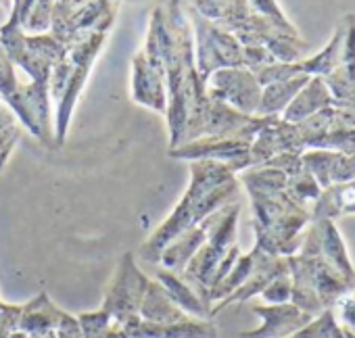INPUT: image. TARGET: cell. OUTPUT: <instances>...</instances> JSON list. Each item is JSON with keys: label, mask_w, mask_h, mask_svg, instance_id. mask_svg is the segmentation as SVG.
<instances>
[{"label": "cell", "mask_w": 355, "mask_h": 338, "mask_svg": "<svg viewBox=\"0 0 355 338\" xmlns=\"http://www.w3.org/2000/svg\"><path fill=\"white\" fill-rule=\"evenodd\" d=\"M239 195V176L226 163L218 161H193L191 184L182 199L178 201L169 217L146 238L138 255L142 261L157 265L161 251L182 232L199 226L214 211L228 203H234Z\"/></svg>", "instance_id": "1"}, {"label": "cell", "mask_w": 355, "mask_h": 338, "mask_svg": "<svg viewBox=\"0 0 355 338\" xmlns=\"http://www.w3.org/2000/svg\"><path fill=\"white\" fill-rule=\"evenodd\" d=\"M0 100H3L26 127L42 144H55L53 127V103L49 86L36 82H21L17 67L9 59L7 51L0 44Z\"/></svg>", "instance_id": "2"}, {"label": "cell", "mask_w": 355, "mask_h": 338, "mask_svg": "<svg viewBox=\"0 0 355 338\" xmlns=\"http://www.w3.org/2000/svg\"><path fill=\"white\" fill-rule=\"evenodd\" d=\"M239 215H241V205L236 201L214 211L209 215V234H207L205 244L193 255V259L187 263V267L180 274L199 292V296L209 305H211L209 288H211L214 276L222 259L228 255V251L234 244H239L236 242Z\"/></svg>", "instance_id": "3"}, {"label": "cell", "mask_w": 355, "mask_h": 338, "mask_svg": "<svg viewBox=\"0 0 355 338\" xmlns=\"http://www.w3.org/2000/svg\"><path fill=\"white\" fill-rule=\"evenodd\" d=\"M189 21L195 40V65L199 78L207 84L211 73L226 67H245V48L234 34L201 17L189 7Z\"/></svg>", "instance_id": "4"}, {"label": "cell", "mask_w": 355, "mask_h": 338, "mask_svg": "<svg viewBox=\"0 0 355 338\" xmlns=\"http://www.w3.org/2000/svg\"><path fill=\"white\" fill-rule=\"evenodd\" d=\"M109 30H96L92 34H88L84 40L76 42L73 46L67 48L69 61H71V69H69V80L65 86V92L61 96V100L55 105V144L61 146L67 138L69 125H71V115L76 109V103L84 90V84L90 75V69L98 57V53L103 51L105 42H107Z\"/></svg>", "instance_id": "5"}, {"label": "cell", "mask_w": 355, "mask_h": 338, "mask_svg": "<svg viewBox=\"0 0 355 338\" xmlns=\"http://www.w3.org/2000/svg\"><path fill=\"white\" fill-rule=\"evenodd\" d=\"M115 13L117 0H88L78 7H73L69 0H57L49 34L69 48L96 30L111 32Z\"/></svg>", "instance_id": "6"}, {"label": "cell", "mask_w": 355, "mask_h": 338, "mask_svg": "<svg viewBox=\"0 0 355 338\" xmlns=\"http://www.w3.org/2000/svg\"><path fill=\"white\" fill-rule=\"evenodd\" d=\"M148 282L150 278L138 267L136 255L132 251L123 253L105 288L101 309L107 311L117 323L123 326L125 321L138 317Z\"/></svg>", "instance_id": "7"}, {"label": "cell", "mask_w": 355, "mask_h": 338, "mask_svg": "<svg viewBox=\"0 0 355 338\" xmlns=\"http://www.w3.org/2000/svg\"><path fill=\"white\" fill-rule=\"evenodd\" d=\"M169 159L178 161H218L226 163L232 172L239 176L241 172L251 167V142L236 140V138H218V136H203L180 144L167 150Z\"/></svg>", "instance_id": "8"}, {"label": "cell", "mask_w": 355, "mask_h": 338, "mask_svg": "<svg viewBox=\"0 0 355 338\" xmlns=\"http://www.w3.org/2000/svg\"><path fill=\"white\" fill-rule=\"evenodd\" d=\"M207 94L245 115H257L261 86L251 69L226 67L211 73V78L207 80Z\"/></svg>", "instance_id": "9"}, {"label": "cell", "mask_w": 355, "mask_h": 338, "mask_svg": "<svg viewBox=\"0 0 355 338\" xmlns=\"http://www.w3.org/2000/svg\"><path fill=\"white\" fill-rule=\"evenodd\" d=\"M253 313L261 319V323L253 330L241 332V338H286L307 326L313 317L293 303L282 305H253Z\"/></svg>", "instance_id": "10"}, {"label": "cell", "mask_w": 355, "mask_h": 338, "mask_svg": "<svg viewBox=\"0 0 355 338\" xmlns=\"http://www.w3.org/2000/svg\"><path fill=\"white\" fill-rule=\"evenodd\" d=\"M132 100L163 115L167 111L165 71L153 65L142 51L132 57Z\"/></svg>", "instance_id": "11"}, {"label": "cell", "mask_w": 355, "mask_h": 338, "mask_svg": "<svg viewBox=\"0 0 355 338\" xmlns=\"http://www.w3.org/2000/svg\"><path fill=\"white\" fill-rule=\"evenodd\" d=\"M121 328L130 338H218L220 334L214 319L197 317H189L178 323H153L134 317Z\"/></svg>", "instance_id": "12"}, {"label": "cell", "mask_w": 355, "mask_h": 338, "mask_svg": "<svg viewBox=\"0 0 355 338\" xmlns=\"http://www.w3.org/2000/svg\"><path fill=\"white\" fill-rule=\"evenodd\" d=\"M284 272H288V261H286V257L268 255V253H263V251L259 249V259H257V265H255L253 274H251V276H249L232 294H228L226 299H222V301H218V303L211 305V319H214L220 311L228 309L230 305L247 303V301H251L253 296H259V294L263 292V288H266L276 276H280V274H284Z\"/></svg>", "instance_id": "13"}, {"label": "cell", "mask_w": 355, "mask_h": 338, "mask_svg": "<svg viewBox=\"0 0 355 338\" xmlns=\"http://www.w3.org/2000/svg\"><path fill=\"white\" fill-rule=\"evenodd\" d=\"M163 290L169 294V299L180 307L184 313L197 317V319H211V305L205 303L199 292L180 276V274H175V272H169L161 265H155V278Z\"/></svg>", "instance_id": "14"}, {"label": "cell", "mask_w": 355, "mask_h": 338, "mask_svg": "<svg viewBox=\"0 0 355 338\" xmlns=\"http://www.w3.org/2000/svg\"><path fill=\"white\" fill-rule=\"evenodd\" d=\"M332 105H336V103L326 86L324 78H309V82L297 92V96L284 109L280 119L286 123H301L307 117H311Z\"/></svg>", "instance_id": "15"}, {"label": "cell", "mask_w": 355, "mask_h": 338, "mask_svg": "<svg viewBox=\"0 0 355 338\" xmlns=\"http://www.w3.org/2000/svg\"><path fill=\"white\" fill-rule=\"evenodd\" d=\"M207 234H209V217H205L199 226L182 232L180 236H175L161 251V257H159L157 265H161V267H165L169 272H175V274H182V269L193 259V255L205 244Z\"/></svg>", "instance_id": "16"}, {"label": "cell", "mask_w": 355, "mask_h": 338, "mask_svg": "<svg viewBox=\"0 0 355 338\" xmlns=\"http://www.w3.org/2000/svg\"><path fill=\"white\" fill-rule=\"evenodd\" d=\"M61 313L63 309L51 301L49 292L42 290L34 299L21 305L17 330L26 332L28 336H44L49 332H55Z\"/></svg>", "instance_id": "17"}, {"label": "cell", "mask_w": 355, "mask_h": 338, "mask_svg": "<svg viewBox=\"0 0 355 338\" xmlns=\"http://www.w3.org/2000/svg\"><path fill=\"white\" fill-rule=\"evenodd\" d=\"M189 7L230 34L253 13L247 0H191Z\"/></svg>", "instance_id": "18"}, {"label": "cell", "mask_w": 355, "mask_h": 338, "mask_svg": "<svg viewBox=\"0 0 355 338\" xmlns=\"http://www.w3.org/2000/svg\"><path fill=\"white\" fill-rule=\"evenodd\" d=\"M138 317L144 321H153V323H178V321H184L193 315L184 313L169 299V294L163 290V286L150 278L148 288L142 299V305H140V311H138Z\"/></svg>", "instance_id": "19"}, {"label": "cell", "mask_w": 355, "mask_h": 338, "mask_svg": "<svg viewBox=\"0 0 355 338\" xmlns=\"http://www.w3.org/2000/svg\"><path fill=\"white\" fill-rule=\"evenodd\" d=\"M318 230H320V251L322 259L332 265L343 278L355 284V267L349 259L347 244L340 236V232L334 226V220H315Z\"/></svg>", "instance_id": "20"}, {"label": "cell", "mask_w": 355, "mask_h": 338, "mask_svg": "<svg viewBox=\"0 0 355 338\" xmlns=\"http://www.w3.org/2000/svg\"><path fill=\"white\" fill-rule=\"evenodd\" d=\"M309 82V75L301 73L297 78L291 80H282V82H274L261 88V100H259V109L257 115L259 117H280L284 113V109L291 105V100L297 96V92Z\"/></svg>", "instance_id": "21"}, {"label": "cell", "mask_w": 355, "mask_h": 338, "mask_svg": "<svg viewBox=\"0 0 355 338\" xmlns=\"http://www.w3.org/2000/svg\"><path fill=\"white\" fill-rule=\"evenodd\" d=\"M343 38H345V21L336 28L332 40L326 44L324 51H320L315 57L297 61L299 71L309 78H326L340 65V53H343Z\"/></svg>", "instance_id": "22"}, {"label": "cell", "mask_w": 355, "mask_h": 338, "mask_svg": "<svg viewBox=\"0 0 355 338\" xmlns=\"http://www.w3.org/2000/svg\"><path fill=\"white\" fill-rule=\"evenodd\" d=\"M257 259H259V249L257 247H253L249 253H241V257L236 259V263L232 265V269L228 272V276L218 286H214L209 290L211 305L218 303V301H222V299H226L228 294H232L253 274V269L257 265Z\"/></svg>", "instance_id": "23"}, {"label": "cell", "mask_w": 355, "mask_h": 338, "mask_svg": "<svg viewBox=\"0 0 355 338\" xmlns=\"http://www.w3.org/2000/svg\"><path fill=\"white\" fill-rule=\"evenodd\" d=\"M84 338H123L125 332L107 311H84L78 315Z\"/></svg>", "instance_id": "24"}, {"label": "cell", "mask_w": 355, "mask_h": 338, "mask_svg": "<svg viewBox=\"0 0 355 338\" xmlns=\"http://www.w3.org/2000/svg\"><path fill=\"white\" fill-rule=\"evenodd\" d=\"M338 154L340 152L326 150V148H309V150H303L301 152L303 167L315 178V182L320 184L322 190L332 184L330 182V176H332V167H334Z\"/></svg>", "instance_id": "25"}, {"label": "cell", "mask_w": 355, "mask_h": 338, "mask_svg": "<svg viewBox=\"0 0 355 338\" xmlns=\"http://www.w3.org/2000/svg\"><path fill=\"white\" fill-rule=\"evenodd\" d=\"M286 195L303 209H309L313 207V203L320 199L322 195V188L320 184L315 182V178L307 172V169L303 167L299 174L291 176L288 182H286Z\"/></svg>", "instance_id": "26"}, {"label": "cell", "mask_w": 355, "mask_h": 338, "mask_svg": "<svg viewBox=\"0 0 355 338\" xmlns=\"http://www.w3.org/2000/svg\"><path fill=\"white\" fill-rule=\"evenodd\" d=\"M295 338H349L340 326L336 323L330 309H324L320 315H315L307 326H303L299 332L293 334Z\"/></svg>", "instance_id": "27"}, {"label": "cell", "mask_w": 355, "mask_h": 338, "mask_svg": "<svg viewBox=\"0 0 355 338\" xmlns=\"http://www.w3.org/2000/svg\"><path fill=\"white\" fill-rule=\"evenodd\" d=\"M336 323L340 326V330L349 336L355 338V284L330 307Z\"/></svg>", "instance_id": "28"}, {"label": "cell", "mask_w": 355, "mask_h": 338, "mask_svg": "<svg viewBox=\"0 0 355 338\" xmlns=\"http://www.w3.org/2000/svg\"><path fill=\"white\" fill-rule=\"evenodd\" d=\"M249 3V9L261 17H266L268 21H272L276 28H280L282 32L291 34V36H299V32L293 28V24L284 17V13L280 11L276 0H247Z\"/></svg>", "instance_id": "29"}, {"label": "cell", "mask_w": 355, "mask_h": 338, "mask_svg": "<svg viewBox=\"0 0 355 338\" xmlns=\"http://www.w3.org/2000/svg\"><path fill=\"white\" fill-rule=\"evenodd\" d=\"M55 3L57 0H36V5L24 26V32L26 34H49Z\"/></svg>", "instance_id": "30"}, {"label": "cell", "mask_w": 355, "mask_h": 338, "mask_svg": "<svg viewBox=\"0 0 355 338\" xmlns=\"http://www.w3.org/2000/svg\"><path fill=\"white\" fill-rule=\"evenodd\" d=\"M291 294H293V282H291V274L284 272L280 276H276L259 294L263 299V303L268 305H282V303H291Z\"/></svg>", "instance_id": "31"}, {"label": "cell", "mask_w": 355, "mask_h": 338, "mask_svg": "<svg viewBox=\"0 0 355 338\" xmlns=\"http://www.w3.org/2000/svg\"><path fill=\"white\" fill-rule=\"evenodd\" d=\"M263 165H270V167H276L280 169L282 174H286V178L299 174L303 169V161H301V152H280L276 157H272L270 161H266Z\"/></svg>", "instance_id": "32"}, {"label": "cell", "mask_w": 355, "mask_h": 338, "mask_svg": "<svg viewBox=\"0 0 355 338\" xmlns=\"http://www.w3.org/2000/svg\"><path fill=\"white\" fill-rule=\"evenodd\" d=\"M57 338H84L78 315H71L69 311H63L59 317V323L55 328Z\"/></svg>", "instance_id": "33"}, {"label": "cell", "mask_w": 355, "mask_h": 338, "mask_svg": "<svg viewBox=\"0 0 355 338\" xmlns=\"http://www.w3.org/2000/svg\"><path fill=\"white\" fill-rule=\"evenodd\" d=\"M15 123H19L17 117H15V113L3 100H0V130H7V127H11Z\"/></svg>", "instance_id": "34"}, {"label": "cell", "mask_w": 355, "mask_h": 338, "mask_svg": "<svg viewBox=\"0 0 355 338\" xmlns=\"http://www.w3.org/2000/svg\"><path fill=\"white\" fill-rule=\"evenodd\" d=\"M0 7L7 9V11H11V7H13V0H0Z\"/></svg>", "instance_id": "35"}, {"label": "cell", "mask_w": 355, "mask_h": 338, "mask_svg": "<svg viewBox=\"0 0 355 338\" xmlns=\"http://www.w3.org/2000/svg\"><path fill=\"white\" fill-rule=\"evenodd\" d=\"M69 3H71L73 7H78V5H84V3H88V0H69Z\"/></svg>", "instance_id": "36"}, {"label": "cell", "mask_w": 355, "mask_h": 338, "mask_svg": "<svg viewBox=\"0 0 355 338\" xmlns=\"http://www.w3.org/2000/svg\"><path fill=\"white\" fill-rule=\"evenodd\" d=\"M123 338H130V336H128V334H125V336H123Z\"/></svg>", "instance_id": "37"}, {"label": "cell", "mask_w": 355, "mask_h": 338, "mask_svg": "<svg viewBox=\"0 0 355 338\" xmlns=\"http://www.w3.org/2000/svg\"><path fill=\"white\" fill-rule=\"evenodd\" d=\"M286 338H295V336H286Z\"/></svg>", "instance_id": "38"}]
</instances>
